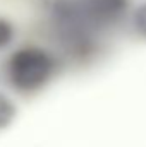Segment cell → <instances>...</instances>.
I'll use <instances>...</instances> for the list:
<instances>
[{"label": "cell", "mask_w": 146, "mask_h": 147, "mask_svg": "<svg viewBox=\"0 0 146 147\" xmlns=\"http://www.w3.org/2000/svg\"><path fill=\"white\" fill-rule=\"evenodd\" d=\"M57 72L53 53L41 46H21L12 51L5 63L9 86L23 94H35L45 89Z\"/></svg>", "instance_id": "1"}, {"label": "cell", "mask_w": 146, "mask_h": 147, "mask_svg": "<svg viewBox=\"0 0 146 147\" xmlns=\"http://www.w3.org/2000/svg\"><path fill=\"white\" fill-rule=\"evenodd\" d=\"M86 22L96 31L120 22L131 10V0H76Z\"/></svg>", "instance_id": "2"}, {"label": "cell", "mask_w": 146, "mask_h": 147, "mask_svg": "<svg viewBox=\"0 0 146 147\" xmlns=\"http://www.w3.org/2000/svg\"><path fill=\"white\" fill-rule=\"evenodd\" d=\"M17 105L14 103V99L3 92H0V130L9 128L16 118H17Z\"/></svg>", "instance_id": "3"}, {"label": "cell", "mask_w": 146, "mask_h": 147, "mask_svg": "<svg viewBox=\"0 0 146 147\" xmlns=\"http://www.w3.org/2000/svg\"><path fill=\"white\" fill-rule=\"evenodd\" d=\"M131 24L136 34L146 39V2L139 3L132 12H131Z\"/></svg>", "instance_id": "4"}, {"label": "cell", "mask_w": 146, "mask_h": 147, "mask_svg": "<svg viewBox=\"0 0 146 147\" xmlns=\"http://www.w3.org/2000/svg\"><path fill=\"white\" fill-rule=\"evenodd\" d=\"M14 38H16V28H14V24L9 19L0 17V50L9 48L14 43Z\"/></svg>", "instance_id": "5"}]
</instances>
